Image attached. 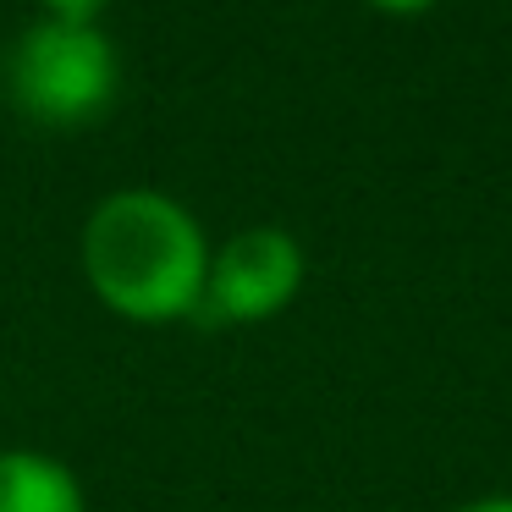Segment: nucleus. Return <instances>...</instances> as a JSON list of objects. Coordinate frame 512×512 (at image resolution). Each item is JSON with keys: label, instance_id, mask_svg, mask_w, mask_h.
<instances>
[{"label": "nucleus", "instance_id": "nucleus-1", "mask_svg": "<svg viewBox=\"0 0 512 512\" xmlns=\"http://www.w3.org/2000/svg\"><path fill=\"white\" fill-rule=\"evenodd\" d=\"M83 270L105 309L160 325L199 309L210 248L177 199L155 188H122L100 199L83 226Z\"/></svg>", "mask_w": 512, "mask_h": 512}, {"label": "nucleus", "instance_id": "nucleus-2", "mask_svg": "<svg viewBox=\"0 0 512 512\" xmlns=\"http://www.w3.org/2000/svg\"><path fill=\"white\" fill-rule=\"evenodd\" d=\"M6 83H12V100L23 116L45 127H78L116 100L122 72H116V50L100 28L39 17L6 56Z\"/></svg>", "mask_w": 512, "mask_h": 512}, {"label": "nucleus", "instance_id": "nucleus-3", "mask_svg": "<svg viewBox=\"0 0 512 512\" xmlns=\"http://www.w3.org/2000/svg\"><path fill=\"white\" fill-rule=\"evenodd\" d=\"M298 281H303V248L292 243V232H281V226H248V232H237L210 259L204 298L193 314L226 320V325L270 320L276 309L292 303Z\"/></svg>", "mask_w": 512, "mask_h": 512}, {"label": "nucleus", "instance_id": "nucleus-4", "mask_svg": "<svg viewBox=\"0 0 512 512\" xmlns=\"http://www.w3.org/2000/svg\"><path fill=\"white\" fill-rule=\"evenodd\" d=\"M0 512H83V485L45 452H0Z\"/></svg>", "mask_w": 512, "mask_h": 512}, {"label": "nucleus", "instance_id": "nucleus-5", "mask_svg": "<svg viewBox=\"0 0 512 512\" xmlns=\"http://www.w3.org/2000/svg\"><path fill=\"white\" fill-rule=\"evenodd\" d=\"M45 6H50V17H56V23H83V28H94V17H100L111 0H45Z\"/></svg>", "mask_w": 512, "mask_h": 512}, {"label": "nucleus", "instance_id": "nucleus-6", "mask_svg": "<svg viewBox=\"0 0 512 512\" xmlns=\"http://www.w3.org/2000/svg\"><path fill=\"white\" fill-rule=\"evenodd\" d=\"M369 6H380V12H391V17H419V12H430L435 0H369Z\"/></svg>", "mask_w": 512, "mask_h": 512}, {"label": "nucleus", "instance_id": "nucleus-7", "mask_svg": "<svg viewBox=\"0 0 512 512\" xmlns=\"http://www.w3.org/2000/svg\"><path fill=\"white\" fill-rule=\"evenodd\" d=\"M463 512H512V496H485V501H474V507H463Z\"/></svg>", "mask_w": 512, "mask_h": 512}]
</instances>
